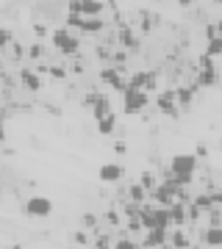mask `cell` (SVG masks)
I'll return each mask as SVG.
<instances>
[{
    "label": "cell",
    "mask_w": 222,
    "mask_h": 249,
    "mask_svg": "<svg viewBox=\"0 0 222 249\" xmlns=\"http://www.w3.org/2000/svg\"><path fill=\"white\" fill-rule=\"evenodd\" d=\"M195 155H197V158H205V155H208V150H205L203 144H200V147H197V152H195Z\"/></svg>",
    "instance_id": "8d00e7d4"
},
{
    "label": "cell",
    "mask_w": 222,
    "mask_h": 249,
    "mask_svg": "<svg viewBox=\"0 0 222 249\" xmlns=\"http://www.w3.org/2000/svg\"><path fill=\"white\" fill-rule=\"evenodd\" d=\"M203 244L205 247H222V227H205L203 230Z\"/></svg>",
    "instance_id": "4fadbf2b"
},
{
    "label": "cell",
    "mask_w": 222,
    "mask_h": 249,
    "mask_svg": "<svg viewBox=\"0 0 222 249\" xmlns=\"http://www.w3.org/2000/svg\"><path fill=\"white\" fill-rule=\"evenodd\" d=\"M220 150H222V139H220Z\"/></svg>",
    "instance_id": "bcb514c9"
},
{
    "label": "cell",
    "mask_w": 222,
    "mask_h": 249,
    "mask_svg": "<svg viewBox=\"0 0 222 249\" xmlns=\"http://www.w3.org/2000/svg\"><path fill=\"white\" fill-rule=\"evenodd\" d=\"M103 9H106L103 0H81V17H100Z\"/></svg>",
    "instance_id": "8fae6325"
},
{
    "label": "cell",
    "mask_w": 222,
    "mask_h": 249,
    "mask_svg": "<svg viewBox=\"0 0 222 249\" xmlns=\"http://www.w3.org/2000/svg\"><path fill=\"white\" fill-rule=\"evenodd\" d=\"M139 186H142L144 191H150V188H156V178H153L150 172H144V175H142V183H139Z\"/></svg>",
    "instance_id": "d4e9b609"
},
{
    "label": "cell",
    "mask_w": 222,
    "mask_h": 249,
    "mask_svg": "<svg viewBox=\"0 0 222 249\" xmlns=\"http://www.w3.org/2000/svg\"><path fill=\"white\" fill-rule=\"evenodd\" d=\"M100 78L106 80L108 86H114L117 91H125V89H128V83L122 80V75H120V70H117V67H106V70L100 72Z\"/></svg>",
    "instance_id": "52a82bcc"
},
{
    "label": "cell",
    "mask_w": 222,
    "mask_h": 249,
    "mask_svg": "<svg viewBox=\"0 0 222 249\" xmlns=\"http://www.w3.org/2000/svg\"><path fill=\"white\" fill-rule=\"evenodd\" d=\"M98 178H100V183H120V180H122V166L114 163V160H108V163L100 166Z\"/></svg>",
    "instance_id": "8992f818"
},
{
    "label": "cell",
    "mask_w": 222,
    "mask_h": 249,
    "mask_svg": "<svg viewBox=\"0 0 222 249\" xmlns=\"http://www.w3.org/2000/svg\"><path fill=\"white\" fill-rule=\"evenodd\" d=\"M67 14H81V0H67Z\"/></svg>",
    "instance_id": "f546056e"
},
{
    "label": "cell",
    "mask_w": 222,
    "mask_h": 249,
    "mask_svg": "<svg viewBox=\"0 0 222 249\" xmlns=\"http://www.w3.org/2000/svg\"><path fill=\"white\" fill-rule=\"evenodd\" d=\"M156 106H159V111H164L167 116H178L175 89H167V91H161L159 97H156Z\"/></svg>",
    "instance_id": "5b68a950"
},
{
    "label": "cell",
    "mask_w": 222,
    "mask_h": 249,
    "mask_svg": "<svg viewBox=\"0 0 222 249\" xmlns=\"http://www.w3.org/2000/svg\"><path fill=\"white\" fill-rule=\"evenodd\" d=\"M9 42H11V31L9 28H0V50L9 45Z\"/></svg>",
    "instance_id": "4316f807"
},
{
    "label": "cell",
    "mask_w": 222,
    "mask_h": 249,
    "mask_svg": "<svg viewBox=\"0 0 222 249\" xmlns=\"http://www.w3.org/2000/svg\"><path fill=\"white\" fill-rule=\"evenodd\" d=\"M111 114V103H108L106 97H98L95 103H92V119H103V116H108Z\"/></svg>",
    "instance_id": "5bb4252c"
},
{
    "label": "cell",
    "mask_w": 222,
    "mask_h": 249,
    "mask_svg": "<svg viewBox=\"0 0 222 249\" xmlns=\"http://www.w3.org/2000/svg\"><path fill=\"white\" fill-rule=\"evenodd\" d=\"M114 127H117V114H114V111H111L108 116H103V119L98 122V130L103 136H111V133H114Z\"/></svg>",
    "instance_id": "d6986e66"
},
{
    "label": "cell",
    "mask_w": 222,
    "mask_h": 249,
    "mask_svg": "<svg viewBox=\"0 0 222 249\" xmlns=\"http://www.w3.org/2000/svg\"><path fill=\"white\" fill-rule=\"evenodd\" d=\"M153 219H156V227L161 230H172V222H169V208H153Z\"/></svg>",
    "instance_id": "9a60e30c"
},
{
    "label": "cell",
    "mask_w": 222,
    "mask_h": 249,
    "mask_svg": "<svg viewBox=\"0 0 222 249\" xmlns=\"http://www.w3.org/2000/svg\"><path fill=\"white\" fill-rule=\"evenodd\" d=\"M192 208H195L197 213H208V211H214L211 194H200V196H195V202H192Z\"/></svg>",
    "instance_id": "ac0fdd59"
},
{
    "label": "cell",
    "mask_w": 222,
    "mask_h": 249,
    "mask_svg": "<svg viewBox=\"0 0 222 249\" xmlns=\"http://www.w3.org/2000/svg\"><path fill=\"white\" fill-rule=\"evenodd\" d=\"M0 142H6V127H3V119H0Z\"/></svg>",
    "instance_id": "60d3db41"
},
{
    "label": "cell",
    "mask_w": 222,
    "mask_h": 249,
    "mask_svg": "<svg viewBox=\"0 0 222 249\" xmlns=\"http://www.w3.org/2000/svg\"><path fill=\"white\" fill-rule=\"evenodd\" d=\"M0 70H3V58H0Z\"/></svg>",
    "instance_id": "f6af8a7d"
},
{
    "label": "cell",
    "mask_w": 222,
    "mask_h": 249,
    "mask_svg": "<svg viewBox=\"0 0 222 249\" xmlns=\"http://www.w3.org/2000/svg\"><path fill=\"white\" fill-rule=\"evenodd\" d=\"M167 244L172 249H189V235L181 227H172V232H167Z\"/></svg>",
    "instance_id": "ba28073f"
},
{
    "label": "cell",
    "mask_w": 222,
    "mask_h": 249,
    "mask_svg": "<svg viewBox=\"0 0 222 249\" xmlns=\"http://www.w3.org/2000/svg\"><path fill=\"white\" fill-rule=\"evenodd\" d=\"M205 55H211V58H217V55H222V36H214L211 42L205 45Z\"/></svg>",
    "instance_id": "7402d4cb"
},
{
    "label": "cell",
    "mask_w": 222,
    "mask_h": 249,
    "mask_svg": "<svg viewBox=\"0 0 222 249\" xmlns=\"http://www.w3.org/2000/svg\"><path fill=\"white\" fill-rule=\"evenodd\" d=\"M95 224H98V216L83 213V227H86V230H95Z\"/></svg>",
    "instance_id": "83f0119b"
},
{
    "label": "cell",
    "mask_w": 222,
    "mask_h": 249,
    "mask_svg": "<svg viewBox=\"0 0 222 249\" xmlns=\"http://www.w3.org/2000/svg\"><path fill=\"white\" fill-rule=\"evenodd\" d=\"M217 3H222V0H217Z\"/></svg>",
    "instance_id": "7dc6e473"
},
{
    "label": "cell",
    "mask_w": 222,
    "mask_h": 249,
    "mask_svg": "<svg viewBox=\"0 0 222 249\" xmlns=\"http://www.w3.org/2000/svg\"><path fill=\"white\" fill-rule=\"evenodd\" d=\"M28 55H31V58H42V45H39V42H36V45H31Z\"/></svg>",
    "instance_id": "1f68e13d"
},
{
    "label": "cell",
    "mask_w": 222,
    "mask_h": 249,
    "mask_svg": "<svg viewBox=\"0 0 222 249\" xmlns=\"http://www.w3.org/2000/svg\"><path fill=\"white\" fill-rule=\"evenodd\" d=\"M50 42H53L56 50H61L64 55H75L78 47H81V42L70 34V28H56L53 34H50Z\"/></svg>",
    "instance_id": "7a4b0ae2"
},
{
    "label": "cell",
    "mask_w": 222,
    "mask_h": 249,
    "mask_svg": "<svg viewBox=\"0 0 222 249\" xmlns=\"http://www.w3.org/2000/svg\"><path fill=\"white\" fill-rule=\"evenodd\" d=\"M167 232L169 230H161V227H153V230H147V241H144V247H153L159 249L167 244Z\"/></svg>",
    "instance_id": "7c38bea8"
},
{
    "label": "cell",
    "mask_w": 222,
    "mask_h": 249,
    "mask_svg": "<svg viewBox=\"0 0 222 249\" xmlns=\"http://www.w3.org/2000/svg\"><path fill=\"white\" fill-rule=\"evenodd\" d=\"M81 14H67V28H81Z\"/></svg>",
    "instance_id": "f1b7e54d"
},
{
    "label": "cell",
    "mask_w": 222,
    "mask_h": 249,
    "mask_svg": "<svg viewBox=\"0 0 222 249\" xmlns=\"http://www.w3.org/2000/svg\"><path fill=\"white\" fill-rule=\"evenodd\" d=\"M111 249H139V247H136V244H133L131 238H120V241H117V244H114Z\"/></svg>",
    "instance_id": "484cf974"
},
{
    "label": "cell",
    "mask_w": 222,
    "mask_h": 249,
    "mask_svg": "<svg viewBox=\"0 0 222 249\" xmlns=\"http://www.w3.org/2000/svg\"><path fill=\"white\" fill-rule=\"evenodd\" d=\"M169 222H172V227H183V222H186V211H183V205L181 202L169 205Z\"/></svg>",
    "instance_id": "2e32d148"
},
{
    "label": "cell",
    "mask_w": 222,
    "mask_h": 249,
    "mask_svg": "<svg viewBox=\"0 0 222 249\" xmlns=\"http://www.w3.org/2000/svg\"><path fill=\"white\" fill-rule=\"evenodd\" d=\"M0 196H3V183H0Z\"/></svg>",
    "instance_id": "ee69618b"
},
{
    "label": "cell",
    "mask_w": 222,
    "mask_h": 249,
    "mask_svg": "<svg viewBox=\"0 0 222 249\" xmlns=\"http://www.w3.org/2000/svg\"><path fill=\"white\" fill-rule=\"evenodd\" d=\"M178 3H181V6H183V9H186V6H192V0H178Z\"/></svg>",
    "instance_id": "7bdbcfd3"
},
{
    "label": "cell",
    "mask_w": 222,
    "mask_h": 249,
    "mask_svg": "<svg viewBox=\"0 0 222 249\" xmlns=\"http://www.w3.org/2000/svg\"><path fill=\"white\" fill-rule=\"evenodd\" d=\"M50 75H53V78H59V80H61L64 75H67V70H61V67H53V70H50Z\"/></svg>",
    "instance_id": "e575fe53"
},
{
    "label": "cell",
    "mask_w": 222,
    "mask_h": 249,
    "mask_svg": "<svg viewBox=\"0 0 222 249\" xmlns=\"http://www.w3.org/2000/svg\"><path fill=\"white\" fill-rule=\"evenodd\" d=\"M144 196H147V191H144L139 183H133V186H131V199H133V205H142Z\"/></svg>",
    "instance_id": "603a6c76"
},
{
    "label": "cell",
    "mask_w": 222,
    "mask_h": 249,
    "mask_svg": "<svg viewBox=\"0 0 222 249\" xmlns=\"http://www.w3.org/2000/svg\"><path fill=\"white\" fill-rule=\"evenodd\" d=\"M217 80H220L217 67H205V70H200V75H197V86H214Z\"/></svg>",
    "instance_id": "e0dca14e"
},
{
    "label": "cell",
    "mask_w": 222,
    "mask_h": 249,
    "mask_svg": "<svg viewBox=\"0 0 222 249\" xmlns=\"http://www.w3.org/2000/svg\"><path fill=\"white\" fill-rule=\"evenodd\" d=\"M95 249H111V238H108V235H100L98 244H95Z\"/></svg>",
    "instance_id": "4dcf8cb0"
},
{
    "label": "cell",
    "mask_w": 222,
    "mask_h": 249,
    "mask_svg": "<svg viewBox=\"0 0 222 249\" xmlns=\"http://www.w3.org/2000/svg\"><path fill=\"white\" fill-rule=\"evenodd\" d=\"M214 36H217V28H214V25H205V39H208V42H211Z\"/></svg>",
    "instance_id": "d590c367"
},
{
    "label": "cell",
    "mask_w": 222,
    "mask_h": 249,
    "mask_svg": "<svg viewBox=\"0 0 222 249\" xmlns=\"http://www.w3.org/2000/svg\"><path fill=\"white\" fill-rule=\"evenodd\" d=\"M214 28H217V36H222V19L220 22H214Z\"/></svg>",
    "instance_id": "b9f144b4"
},
{
    "label": "cell",
    "mask_w": 222,
    "mask_h": 249,
    "mask_svg": "<svg viewBox=\"0 0 222 249\" xmlns=\"http://www.w3.org/2000/svg\"><path fill=\"white\" fill-rule=\"evenodd\" d=\"M195 169H197V155H192V152H178V155H172V160H169V175H172V178L195 175Z\"/></svg>",
    "instance_id": "6da1fadb"
},
{
    "label": "cell",
    "mask_w": 222,
    "mask_h": 249,
    "mask_svg": "<svg viewBox=\"0 0 222 249\" xmlns=\"http://www.w3.org/2000/svg\"><path fill=\"white\" fill-rule=\"evenodd\" d=\"M81 28H83L86 34H98V31H103V19L100 17H83L81 19Z\"/></svg>",
    "instance_id": "ffe728a7"
},
{
    "label": "cell",
    "mask_w": 222,
    "mask_h": 249,
    "mask_svg": "<svg viewBox=\"0 0 222 249\" xmlns=\"http://www.w3.org/2000/svg\"><path fill=\"white\" fill-rule=\"evenodd\" d=\"M20 80H22V86H25L28 91L42 89V78H39V72H34V70H22L20 72Z\"/></svg>",
    "instance_id": "9c48e42d"
},
{
    "label": "cell",
    "mask_w": 222,
    "mask_h": 249,
    "mask_svg": "<svg viewBox=\"0 0 222 249\" xmlns=\"http://www.w3.org/2000/svg\"><path fill=\"white\" fill-rule=\"evenodd\" d=\"M75 241H78V244H86V232H75Z\"/></svg>",
    "instance_id": "74e56055"
},
{
    "label": "cell",
    "mask_w": 222,
    "mask_h": 249,
    "mask_svg": "<svg viewBox=\"0 0 222 249\" xmlns=\"http://www.w3.org/2000/svg\"><path fill=\"white\" fill-rule=\"evenodd\" d=\"M200 89L197 83H192V86H181V89H175V103L178 106H192V100H195V91Z\"/></svg>",
    "instance_id": "30bf717a"
},
{
    "label": "cell",
    "mask_w": 222,
    "mask_h": 249,
    "mask_svg": "<svg viewBox=\"0 0 222 249\" xmlns=\"http://www.w3.org/2000/svg\"><path fill=\"white\" fill-rule=\"evenodd\" d=\"M106 219H108L111 224H114V227H120V216H117L114 211H108V213H106Z\"/></svg>",
    "instance_id": "836d02e7"
},
{
    "label": "cell",
    "mask_w": 222,
    "mask_h": 249,
    "mask_svg": "<svg viewBox=\"0 0 222 249\" xmlns=\"http://www.w3.org/2000/svg\"><path fill=\"white\" fill-rule=\"evenodd\" d=\"M205 67H214V58H211V55H200V70H205Z\"/></svg>",
    "instance_id": "d6a6232c"
},
{
    "label": "cell",
    "mask_w": 222,
    "mask_h": 249,
    "mask_svg": "<svg viewBox=\"0 0 222 249\" xmlns=\"http://www.w3.org/2000/svg\"><path fill=\"white\" fill-rule=\"evenodd\" d=\"M147 100H150V94L142 89H128L122 91V108H125V114H139L144 106H147Z\"/></svg>",
    "instance_id": "3957f363"
},
{
    "label": "cell",
    "mask_w": 222,
    "mask_h": 249,
    "mask_svg": "<svg viewBox=\"0 0 222 249\" xmlns=\"http://www.w3.org/2000/svg\"><path fill=\"white\" fill-rule=\"evenodd\" d=\"M25 213L28 216H39V219H42V216H50L53 213V202H50L47 196H31V199L25 202Z\"/></svg>",
    "instance_id": "277c9868"
},
{
    "label": "cell",
    "mask_w": 222,
    "mask_h": 249,
    "mask_svg": "<svg viewBox=\"0 0 222 249\" xmlns=\"http://www.w3.org/2000/svg\"><path fill=\"white\" fill-rule=\"evenodd\" d=\"M114 61H117V67H122V64H125V53H117Z\"/></svg>",
    "instance_id": "f35d334b"
},
{
    "label": "cell",
    "mask_w": 222,
    "mask_h": 249,
    "mask_svg": "<svg viewBox=\"0 0 222 249\" xmlns=\"http://www.w3.org/2000/svg\"><path fill=\"white\" fill-rule=\"evenodd\" d=\"M122 42H125V47H128V50H136V47H139V42H136V39H133V31L131 28H122Z\"/></svg>",
    "instance_id": "cb8c5ba5"
},
{
    "label": "cell",
    "mask_w": 222,
    "mask_h": 249,
    "mask_svg": "<svg viewBox=\"0 0 222 249\" xmlns=\"http://www.w3.org/2000/svg\"><path fill=\"white\" fill-rule=\"evenodd\" d=\"M34 31H36V36H44L47 31H44V25H34Z\"/></svg>",
    "instance_id": "ab89813d"
},
{
    "label": "cell",
    "mask_w": 222,
    "mask_h": 249,
    "mask_svg": "<svg viewBox=\"0 0 222 249\" xmlns=\"http://www.w3.org/2000/svg\"><path fill=\"white\" fill-rule=\"evenodd\" d=\"M128 86H131V89H142V91H144V86H147V70L133 72L131 80H128Z\"/></svg>",
    "instance_id": "44dd1931"
}]
</instances>
